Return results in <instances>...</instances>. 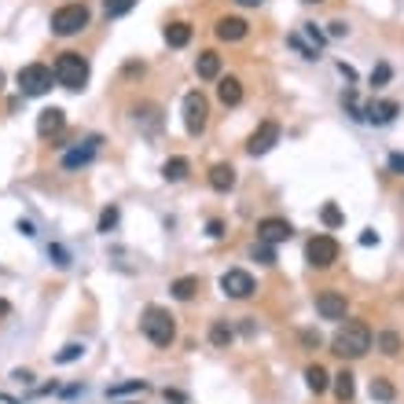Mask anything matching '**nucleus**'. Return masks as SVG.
<instances>
[{"label": "nucleus", "instance_id": "nucleus-1", "mask_svg": "<svg viewBox=\"0 0 404 404\" xmlns=\"http://www.w3.org/2000/svg\"><path fill=\"white\" fill-rule=\"evenodd\" d=\"M371 342H375V335H371V327L364 320H346V327H338L335 335V353L346 357V360H360L371 349Z\"/></svg>", "mask_w": 404, "mask_h": 404}, {"label": "nucleus", "instance_id": "nucleus-2", "mask_svg": "<svg viewBox=\"0 0 404 404\" xmlns=\"http://www.w3.org/2000/svg\"><path fill=\"white\" fill-rule=\"evenodd\" d=\"M140 331L151 346L169 349L173 338H177V324H173V316H169V309H162V305H147L144 316H140Z\"/></svg>", "mask_w": 404, "mask_h": 404}, {"label": "nucleus", "instance_id": "nucleus-3", "mask_svg": "<svg viewBox=\"0 0 404 404\" xmlns=\"http://www.w3.org/2000/svg\"><path fill=\"white\" fill-rule=\"evenodd\" d=\"M56 85H63V89H70V92H81L85 85H89V59L81 56V52H59V59H56Z\"/></svg>", "mask_w": 404, "mask_h": 404}, {"label": "nucleus", "instance_id": "nucleus-4", "mask_svg": "<svg viewBox=\"0 0 404 404\" xmlns=\"http://www.w3.org/2000/svg\"><path fill=\"white\" fill-rule=\"evenodd\" d=\"M89 8L85 4H63L52 12V34L56 37H74V34H81L85 26H89Z\"/></svg>", "mask_w": 404, "mask_h": 404}, {"label": "nucleus", "instance_id": "nucleus-5", "mask_svg": "<svg viewBox=\"0 0 404 404\" xmlns=\"http://www.w3.org/2000/svg\"><path fill=\"white\" fill-rule=\"evenodd\" d=\"M52 81H56V70L45 67V63H26L19 70V89H23V96H45L52 89Z\"/></svg>", "mask_w": 404, "mask_h": 404}, {"label": "nucleus", "instance_id": "nucleus-6", "mask_svg": "<svg viewBox=\"0 0 404 404\" xmlns=\"http://www.w3.org/2000/svg\"><path fill=\"white\" fill-rule=\"evenodd\" d=\"M338 254H342V247H338L335 236H313L305 243V261H309L313 269H331L338 261Z\"/></svg>", "mask_w": 404, "mask_h": 404}, {"label": "nucleus", "instance_id": "nucleus-7", "mask_svg": "<svg viewBox=\"0 0 404 404\" xmlns=\"http://www.w3.org/2000/svg\"><path fill=\"white\" fill-rule=\"evenodd\" d=\"M206 122H210V103H206V96H202L199 89L188 92V96H184V129H188L191 136H199L202 129H206Z\"/></svg>", "mask_w": 404, "mask_h": 404}, {"label": "nucleus", "instance_id": "nucleus-8", "mask_svg": "<svg viewBox=\"0 0 404 404\" xmlns=\"http://www.w3.org/2000/svg\"><path fill=\"white\" fill-rule=\"evenodd\" d=\"M221 291H225V298H236V302H247V298L258 291V283H254L250 272L243 269H228L225 276H221Z\"/></svg>", "mask_w": 404, "mask_h": 404}, {"label": "nucleus", "instance_id": "nucleus-9", "mask_svg": "<svg viewBox=\"0 0 404 404\" xmlns=\"http://www.w3.org/2000/svg\"><path fill=\"white\" fill-rule=\"evenodd\" d=\"M280 136H283V129H280V122H261L258 129L250 133V140H247V151L258 158V155H269L276 144H280Z\"/></svg>", "mask_w": 404, "mask_h": 404}, {"label": "nucleus", "instance_id": "nucleus-10", "mask_svg": "<svg viewBox=\"0 0 404 404\" xmlns=\"http://www.w3.org/2000/svg\"><path fill=\"white\" fill-rule=\"evenodd\" d=\"M294 236V228H291V221H283V217H261L258 221V239L261 243H287Z\"/></svg>", "mask_w": 404, "mask_h": 404}, {"label": "nucleus", "instance_id": "nucleus-11", "mask_svg": "<svg viewBox=\"0 0 404 404\" xmlns=\"http://www.w3.org/2000/svg\"><path fill=\"white\" fill-rule=\"evenodd\" d=\"M346 294L338 291H320L316 294V313L324 316V320H346Z\"/></svg>", "mask_w": 404, "mask_h": 404}, {"label": "nucleus", "instance_id": "nucleus-12", "mask_svg": "<svg viewBox=\"0 0 404 404\" xmlns=\"http://www.w3.org/2000/svg\"><path fill=\"white\" fill-rule=\"evenodd\" d=\"M214 34H217V41L236 45V41H243V37L250 34V26H247V19H239V15H225V19H217Z\"/></svg>", "mask_w": 404, "mask_h": 404}, {"label": "nucleus", "instance_id": "nucleus-13", "mask_svg": "<svg viewBox=\"0 0 404 404\" xmlns=\"http://www.w3.org/2000/svg\"><path fill=\"white\" fill-rule=\"evenodd\" d=\"M96 151H100V136H89V140H85V147L78 144L74 151L63 155V169H81V166H89L92 158H96Z\"/></svg>", "mask_w": 404, "mask_h": 404}, {"label": "nucleus", "instance_id": "nucleus-14", "mask_svg": "<svg viewBox=\"0 0 404 404\" xmlns=\"http://www.w3.org/2000/svg\"><path fill=\"white\" fill-rule=\"evenodd\" d=\"M63 129H67V114H63L59 107H45L37 114V136H59Z\"/></svg>", "mask_w": 404, "mask_h": 404}, {"label": "nucleus", "instance_id": "nucleus-15", "mask_svg": "<svg viewBox=\"0 0 404 404\" xmlns=\"http://www.w3.org/2000/svg\"><path fill=\"white\" fill-rule=\"evenodd\" d=\"M217 100L225 103V107H239L243 103V81L239 78H217Z\"/></svg>", "mask_w": 404, "mask_h": 404}, {"label": "nucleus", "instance_id": "nucleus-16", "mask_svg": "<svg viewBox=\"0 0 404 404\" xmlns=\"http://www.w3.org/2000/svg\"><path fill=\"white\" fill-rule=\"evenodd\" d=\"M397 114H401V103L397 100H382V103H371V107L364 111V118L375 122V125H390Z\"/></svg>", "mask_w": 404, "mask_h": 404}, {"label": "nucleus", "instance_id": "nucleus-17", "mask_svg": "<svg viewBox=\"0 0 404 404\" xmlns=\"http://www.w3.org/2000/svg\"><path fill=\"white\" fill-rule=\"evenodd\" d=\"M195 74H199L202 81H217L221 78V56H217V52H199Z\"/></svg>", "mask_w": 404, "mask_h": 404}, {"label": "nucleus", "instance_id": "nucleus-18", "mask_svg": "<svg viewBox=\"0 0 404 404\" xmlns=\"http://www.w3.org/2000/svg\"><path fill=\"white\" fill-rule=\"evenodd\" d=\"M210 188L214 191H232L236 188V169H232L228 162H217L214 169H210Z\"/></svg>", "mask_w": 404, "mask_h": 404}, {"label": "nucleus", "instance_id": "nucleus-19", "mask_svg": "<svg viewBox=\"0 0 404 404\" xmlns=\"http://www.w3.org/2000/svg\"><path fill=\"white\" fill-rule=\"evenodd\" d=\"M191 23H169L166 26V45L169 48H188V41H191Z\"/></svg>", "mask_w": 404, "mask_h": 404}, {"label": "nucleus", "instance_id": "nucleus-20", "mask_svg": "<svg viewBox=\"0 0 404 404\" xmlns=\"http://www.w3.org/2000/svg\"><path fill=\"white\" fill-rule=\"evenodd\" d=\"M195 291H199V276H180V280L169 283V294H173L177 302H191Z\"/></svg>", "mask_w": 404, "mask_h": 404}, {"label": "nucleus", "instance_id": "nucleus-21", "mask_svg": "<svg viewBox=\"0 0 404 404\" xmlns=\"http://www.w3.org/2000/svg\"><path fill=\"white\" fill-rule=\"evenodd\" d=\"M305 386L320 397V393H327V386H331V375H327L320 364H309V368H305Z\"/></svg>", "mask_w": 404, "mask_h": 404}, {"label": "nucleus", "instance_id": "nucleus-22", "mask_svg": "<svg viewBox=\"0 0 404 404\" xmlns=\"http://www.w3.org/2000/svg\"><path fill=\"white\" fill-rule=\"evenodd\" d=\"M353 393H357L353 371H338V375H335V397L342 404H349V401H353Z\"/></svg>", "mask_w": 404, "mask_h": 404}, {"label": "nucleus", "instance_id": "nucleus-23", "mask_svg": "<svg viewBox=\"0 0 404 404\" xmlns=\"http://www.w3.org/2000/svg\"><path fill=\"white\" fill-rule=\"evenodd\" d=\"M136 122H144L147 133H158V129H162V114H158L155 103H144V107H136Z\"/></svg>", "mask_w": 404, "mask_h": 404}, {"label": "nucleus", "instance_id": "nucleus-24", "mask_svg": "<svg viewBox=\"0 0 404 404\" xmlns=\"http://www.w3.org/2000/svg\"><path fill=\"white\" fill-rule=\"evenodd\" d=\"M210 342H214L217 349H228L232 342H236V331H232L225 320H217V324H210Z\"/></svg>", "mask_w": 404, "mask_h": 404}, {"label": "nucleus", "instance_id": "nucleus-25", "mask_svg": "<svg viewBox=\"0 0 404 404\" xmlns=\"http://www.w3.org/2000/svg\"><path fill=\"white\" fill-rule=\"evenodd\" d=\"M188 169H191V162H188L184 155H177V158H169V162L162 166V177L177 184V180H184V177H188Z\"/></svg>", "mask_w": 404, "mask_h": 404}, {"label": "nucleus", "instance_id": "nucleus-26", "mask_svg": "<svg viewBox=\"0 0 404 404\" xmlns=\"http://www.w3.org/2000/svg\"><path fill=\"white\" fill-rule=\"evenodd\" d=\"M371 397L382 401V404H390V401H397V390H393L390 379H371Z\"/></svg>", "mask_w": 404, "mask_h": 404}, {"label": "nucleus", "instance_id": "nucleus-27", "mask_svg": "<svg viewBox=\"0 0 404 404\" xmlns=\"http://www.w3.org/2000/svg\"><path fill=\"white\" fill-rule=\"evenodd\" d=\"M125 393H147V382H144V379L118 382V386H111V390H107V401H114V397H125Z\"/></svg>", "mask_w": 404, "mask_h": 404}, {"label": "nucleus", "instance_id": "nucleus-28", "mask_svg": "<svg viewBox=\"0 0 404 404\" xmlns=\"http://www.w3.org/2000/svg\"><path fill=\"white\" fill-rule=\"evenodd\" d=\"M320 221H324L327 228H342L346 225V214L338 210V202H327V206L320 210Z\"/></svg>", "mask_w": 404, "mask_h": 404}, {"label": "nucleus", "instance_id": "nucleus-29", "mask_svg": "<svg viewBox=\"0 0 404 404\" xmlns=\"http://www.w3.org/2000/svg\"><path fill=\"white\" fill-rule=\"evenodd\" d=\"M118 206H103V214H100V225H96V232H103V236H111L114 228H118Z\"/></svg>", "mask_w": 404, "mask_h": 404}, {"label": "nucleus", "instance_id": "nucleus-30", "mask_svg": "<svg viewBox=\"0 0 404 404\" xmlns=\"http://www.w3.org/2000/svg\"><path fill=\"white\" fill-rule=\"evenodd\" d=\"M85 357V342H67L56 353V364H74V360H81Z\"/></svg>", "mask_w": 404, "mask_h": 404}, {"label": "nucleus", "instance_id": "nucleus-31", "mask_svg": "<svg viewBox=\"0 0 404 404\" xmlns=\"http://www.w3.org/2000/svg\"><path fill=\"white\" fill-rule=\"evenodd\" d=\"M379 349H382L386 357H397V353H401V335H397V331H382V335H379Z\"/></svg>", "mask_w": 404, "mask_h": 404}, {"label": "nucleus", "instance_id": "nucleus-32", "mask_svg": "<svg viewBox=\"0 0 404 404\" xmlns=\"http://www.w3.org/2000/svg\"><path fill=\"white\" fill-rule=\"evenodd\" d=\"M136 0H103V12H107V19H122L125 12H133Z\"/></svg>", "mask_w": 404, "mask_h": 404}, {"label": "nucleus", "instance_id": "nucleus-33", "mask_svg": "<svg viewBox=\"0 0 404 404\" xmlns=\"http://www.w3.org/2000/svg\"><path fill=\"white\" fill-rule=\"evenodd\" d=\"M250 258L258 261V265H276V250H272V243H254V250H250Z\"/></svg>", "mask_w": 404, "mask_h": 404}, {"label": "nucleus", "instance_id": "nucleus-34", "mask_svg": "<svg viewBox=\"0 0 404 404\" xmlns=\"http://www.w3.org/2000/svg\"><path fill=\"white\" fill-rule=\"evenodd\" d=\"M390 78H393L390 63H379V67L371 70V85H375V89H382V85H390Z\"/></svg>", "mask_w": 404, "mask_h": 404}, {"label": "nucleus", "instance_id": "nucleus-35", "mask_svg": "<svg viewBox=\"0 0 404 404\" xmlns=\"http://www.w3.org/2000/svg\"><path fill=\"white\" fill-rule=\"evenodd\" d=\"M48 258L56 261L59 269H67V265H70V254H67V247H59V243H52V247H48Z\"/></svg>", "mask_w": 404, "mask_h": 404}, {"label": "nucleus", "instance_id": "nucleus-36", "mask_svg": "<svg viewBox=\"0 0 404 404\" xmlns=\"http://www.w3.org/2000/svg\"><path fill=\"white\" fill-rule=\"evenodd\" d=\"M386 166H390V173H397V177H404V151H390V158H386Z\"/></svg>", "mask_w": 404, "mask_h": 404}, {"label": "nucleus", "instance_id": "nucleus-37", "mask_svg": "<svg viewBox=\"0 0 404 404\" xmlns=\"http://www.w3.org/2000/svg\"><path fill=\"white\" fill-rule=\"evenodd\" d=\"M305 37H309L313 45H316V52H320V48H324V41H327V37L320 34V30H316V23H305Z\"/></svg>", "mask_w": 404, "mask_h": 404}, {"label": "nucleus", "instance_id": "nucleus-38", "mask_svg": "<svg viewBox=\"0 0 404 404\" xmlns=\"http://www.w3.org/2000/svg\"><path fill=\"white\" fill-rule=\"evenodd\" d=\"M206 236H210V239H221V236H225V221L214 217V221L206 225Z\"/></svg>", "mask_w": 404, "mask_h": 404}, {"label": "nucleus", "instance_id": "nucleus-39", "mask_svg": "<svg viewBox=\"0 0 404 404\" xmlns=\"http://www.w3.org/2000/svg\"><path fill=\"white\" fill-rule=\"evenodd\" d=\"M360 247H379V232L375 228H364V232H360Z\"/></svg>", "mask_w": 404, "mask_h": 404}, {"label": "nucleus", "instance_id": "nucleus-40", "mask_svg": "<svg viewBox=\"0 0 404 404\" xmlns=\"http://www.w3.org/2000/svg\"><path fill=\"white\" fill-rule=\"evenodd\" d=\"M327 34H331V37H346V34H349L346 19H335V23H331V26H327Z\"/></svg>", "mask_w": 404, "mask_h": 404}, {"label": "nucleus", "instance_id": "nucleus-41", "mask_svg": "<svg viewBox=\"0 0 404 404\" xmlns=\"http://www.w3.org/2000/svg\"><path fill=\"white\" fill-rule=\"evenodd\" d=\"M15 228L23 232L26 239H34V236H37V232H34V221H23V217H19V225H15Z\"/></svg>", "mask_w": 404, "mask_h": 404}, {"label": "nucleus", "instance_id": "nucleus-42", "mask_svg": "<svg viewBox=\"0 0 404 404\" xmlns=\"http://www.w3.org/2000/svg\"><path fill=\"white\" fill-rule=\"evenodd\" d=\"M12 379H15V382H26V386H30V382H34V371L19 368V371H12Z\"/></svg>", "mask_w": 404, "mask_h": 404}, {"label": "nucleus", "instance_id": "nucleus-43", "mask_svg": "<svg viewBox=\"0 0 404 404\" xmlns=\"http://www.w3.org/2000/svg\"><path fill=\"white\" fill-rule=\"evenodd\" d=\"M188 397H184V393H180V390H166V404H184Z\"/></svg>", "mask_w": 404, "mask_h": 404}, {"label": "nucleus", "instance_id": "nucleus-44", "mask_svg": "<svg viewBox=\"0 0 404 404\" xmlns=\"http://www.w3.org/2000/svg\"><path fill=\"white\" fill-rule=\"evenodd\" d=\"M338 74H342L346 81H357V70H353V67H346V63H338Z\"/></svg>", "mask_w": 404, "mask_h": 404}, {"label": "nucleus", "instance_id": "nucleus-45", "mask_svg": "<svg viewBox=\"0 0 404 404\" xmlns=\"http://www.w3.org/2000/svg\"><path fill=\"white\" fill-rule=\"evenodd\" d=\"M302 342L305 346H320V335H316V331H302Z\"/></svg>", "mask_w": 404, "mask_h": 404}, {"label": "nucleus", "instance_id": "nucleus-46", "mask_svg": "<svg viewBox=\"0 0 404 404\" xmlns=\"http://www.w3.org/2000/svg\"><path fill=\"white\" fill-rule=\"evenodd\" d=\"M4 316H12V302H4V298H0V320H4Z\"/></svg>", "mask_w": 404, "mask_h": 404}, {"label": "nucleus", "instance_id": "nucleus-47", "mask_svg": "<svg viewBox=\"0 0 404 404\" xmlns=\"http://www.w3.org/2000/svg\"><path fill=\"white\" fill-rule=\"evenodd\" d=\"M236 4H243V8H258L261 0H236Z\"/></svg>", "mask_w": 404, "mask_h": 404}, {"label": "nucleus", "instance_id": "nucleus-48", "mask_svg": "<svg viewBox=\"0 0 404 404\" xmlns=\"http://www.w3.org/2000/svg\"><path fill=\"white\" fill-rule=\"evenodd\" d=\"M0 89H4V70H0Z\"/></svg>", "mask_w": 404, "mask_h": 404}, {"label": "nucleus", "instance_id": "nucleus-49", "mask_svg": "<svg viewBox=\"0 0 404 404\" xmlns=\"http://www.w3.org/2000/svg\"><path fill=\"white\" fill-rule=\"evenodd\" d=\"M111 404H114V401H111ZM122 404H136V401H122Z\"/></svg>", "mask_w": 404, "mask_h": 404}, {"label": "nucleus", "instance_id": "nucleus-50", "mask_svg": "<svg viewBox=\"0 0 404 404\" xmlns=\"http://www.w3.org/2000/svg\"><path fill=\"white\" fill-rule=\"evenodd\" d=\"M309 4H320V0H309Z\"/></svg>", "mask_w": 404, "mask_h": 404}]
</instances>
